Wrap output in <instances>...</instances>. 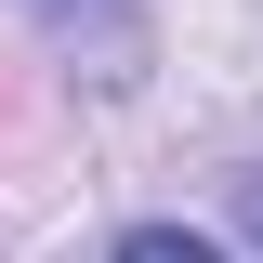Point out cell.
<instances>
[{"mask_svg":"<svg viewBox=\"0 0 263 263\" xmlns=\"http://www.w3.org/2000/svg\"><path fill=\"white\" fill-rule=\"evenodd\" d=\"M119 263H224V250H211V237H184V224H132Z\"/></svg>","mask_w":263,"mask_h":263,"instance_id":"6da1fadb","label":"cell"}]
</instances>
